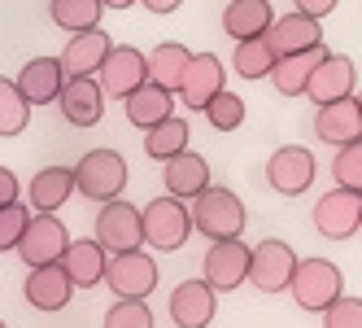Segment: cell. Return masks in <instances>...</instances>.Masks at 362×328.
I'll list each match as a JSON object with an SVG mask.
<instances>
[{
  "instance_id": "obj_1",
  "label": "cell",
  "mask_w": 362,
  "mask_h": 328,
  "mask_svg": "<svg viewBox=\"0 0 362 328\" xmlns=\"http://www.w3.org/2000/svg\"><path fill=\"white\" fill-rule=\"evenodd\" d=\"M245 223H249V210L231 188L205 184L192 197V232L210 237V241H223V237H245Z\"/></svg>"
},
{
  "instance_id": "obj_2",
  "label": "cell",
  "mask_w": 362,
  "mask_h": 328,
  "mask_svg": "<svg viewBox=\"0 0 362 328\" xmlns=\"http://www.w3.org/2000/svg\"><path fill=\"white\" fill-rule=\"evenodd\" d=\"M140 219H144V241L153 249H166V254L184 249L188 237H192V210L184 206V197H175V193L153 197L140 210Z\"/></svg>"
},
{
  "instance_id": "obj_3",
  "label": "cell",
  "mask_w": 362,
  "mask_h": 328,
  "mask_svg": "<svg viewBox=\"0 0 362 328\" xmlns=\"http://www.w3.org/2000/svg\"><path fill=\"white\" fill-rule=\"evenodd\" d=\"M288 293H293V302L301 311H310V315H323L336 298L345 293V285H341V267H336L332 259H297V267H293V281H288Z\"/></svg>"
},
{
  "instance_id": "obj_4",
  "label": "cell",
  "mask_w": 362,
  "mask_h": 328,
  "mask_svg": "<svg viewBox=\"0 0 362 328\" xmlns=\"http://www.w3.org/2000/svg\"><path fill=\"white\" fill-rule=\"evenodd\" d=\"M127 158L118 149H92V154L79 158L74 166V193H83L88 201H110V197H122L127 188Z\"/></svg>"
},
{
  "instance_id": "obj_5",
  "label": "cell",
  "mask_w": 362,
  "mask_h": 328,
  "mask_svg": "<svg viewBox=\"0 0 362 328\" xmlns=\"http://www.w3.org/2000/svg\"><path fill=\"white\" fill-rule=\"evenodd\" d=\"M66 245H70V232H66V223L57 219V210H31L27 228H22V241H18V259L27 267L62 263Z\"/></svg>"
},
{
  "instance_id": "obj_6",
  "label": "cell",
  "mask_w": 362,
  "mask_h": 328,
  "mask_svg": "<svg viewBox=\"0 0 362 328\" xmlns=\"http://www.w3.org/2000/svg\"><path fill=\"white\" fill-rule=\"evenodd\" d=\"M96 84L105 88V101L132 96L140 84H148V53H140L136 44H114L96 70Z\"/></svg>"
},
{
  "instance_id": "obj_7",
  "label": "cell",
  "mask_w": 362,
  "mask_h": 328,
  "mask_svg": "<svg viewBox=\"0 0 362 328\" xmlns=\"http://www.w3.org/2000/svg\"><path fill=\"white\" fill-rule=\"evenodd\" d=\"M105 285H110L114 298H148L158 289V263H153V254H144L140 245L118 249L105 263Z\"/></svg>"
},
{
  "instance_id": "obj_8",
  "label": "cell",
  "mask_w": 362,
  "mask_h": 328,
  "mask_svg": "<svg viewBox=\"0 0 362 328\" xmlns=\"http://www.w3.org/2000/svg\"><path fill=\"white\" fill-rule=\"evenodd\" d=\"M362 228V193L336 184L332 193H323L315 201V232L327 241H349Z\"/></svg>"
},
{
  "instance_id": "obj_9",
  "label": "cell",
  "mask_w": 362,
  "mask_h": 328,
  "mask_svg": "<svg viewBox=\"0 0 362 328\" xmlns=\"http://www.w3.org/2000/svg\"><path fill=\"white\" fill-rule=\"evenodd\" d=\"M293 267H297V249L288 241H262V245H249V285L262 289V293H284L293 281Z\"/></svg>"
},
{
  "instance_id": "obj_10",
  "label": "cell",
  "mask_w": 362,
  "mask_h": 328,
  "mask_svg": "<svg viewBox=\"0 0 362 328\" xmlns=\"http://www.w3.org/2000/svg\"><path fill=\"white\" fill-rule=\"evenodd\" d=\"M315 175H319V162H315V154H310L305 145H284V149H275V154L267 158V184L279 197L310 193Z\"/></svg>"
},
{
  "instance_id": "obj_11",
  "label": "cell",
  "mask_w": 362,
  "mask_h": 328,
  "mask_svg": "<svg viewBox=\"0 0 362 328\" xmlns=\"http://www.w3.org/2000/svg\"><path fill=\"white\" fill-rule=\"evenodd\" d=\"M96 241L105 245V254H118V249H136L144 245V219H140V206L132 201H100V215H96Z\"/></svg>"
},
{
  "instance_id": "obj_12",
  "label": "cell",
  "mask_w": 362,
  "mask_h": 328,
  "mask_svg": "<svg viewBox=\"0 0 362 328\" xmlns=\"http://www.w3.org/2000/svg\"><path fill=\"white\" fill-rule=\"evenodd\" d=\"M201 276L210 281L218 293H231L249 281V245L240 237H223V241H210L201 259Z\"/></svg>"
},
{
  "instance_id": "obj_13",
  "label": "cell",
  "mask_w": 362,
  "mask_h": 328,
  "mask_svg": "<svg viewBox=\"0 0 362 328\" xmlns=\"http://www.w3.org/2000/svg\"><path fill=\"white\" fill-rule=\"evenodd\" d=\"M218 315V289L197 276V281H179L170 289V324L179 328H205Z\"/></svg>"
},
{
  "instance_id": "obj_14",
  "label": "cell",
  "mask_w": 362,
  "mask_h": 328,
  "mask_svg": "<svg viewBox=\"0 0 362 328\" xmlns=\"http://www.w3.org/2000/svg\"><path fill=\"white\" fill-rule=\"evenodd\" d=\"M57 110L70 128H96L100 114H105V88L96 84V74H79V79H66Z\"/></svg>"
},
{
  "instance_id": "obj_15",
  "label": "cell",
  "mask_w": 362,
  "mask_h": 328,
  "mask_svg": "<svg viewBox=\"0 0 362 328\" xmlns=\"http://www.w3.org/2000/svg\"><path fill=\"white\" fill-rule=\"evenodd\" d=\"M358 88V66L345 57V53H327L315 74L305 79V96L315 101V106H327V101H341V96H354Z\"/></svg>"
},
{
  "instance_id": "obj_16",
  "label": "cell",
  "mask_w": 362,
  "mask_h": 328,
  "mask_svg": "<svg viewBox=\"0 0 362 328\" xmlns=\"http://www.w3.org/2000/svg\"><path fill=\"white\" fill-rule=\"evenodd\" d=\"M223 79H227V74H223V62L214 53H192L184 79H179V101L201 114L205 106H210V96L223 92Z\"/></svg>"
},
{
  "instance_id": "obj_17",
  "label": "cell",
  "mask_w": 362,
  "mask_h": 328,
  "mask_svg": "<svg viewBox=\"0 0 362 328\" xmlns=\"http://www.w3.org/2000/svg\"><path fill=\"white\" fill-rule=\"evenodd\" d=\"M22 293L35 311H62L70 307V293H74V281L62 263H44V267H31L27 281H22Z\"/></svg>"
},
{
  "instance_id": "obj_18",
  "label": "cell",
  "mask_w": 362,
  "mask_h": 328,
  "mask_svg": "<svg viewBox=\"0 0 362 328\" xmlns=\"http://www.w3.org/2000/svg\"><path fill=\"white\" fill-rule=\"evenodd\" d=\"M62 84H66L62 57H31V62H22V70H18V88H22V96H27L35 110L40 106H57Z\"/></svg>"
},
{
  "instance_id": "obj_19",
  "label": "cell",
  "mask_w": 362,
  "mask_h": 328,
  "mask_svg": "<svg viewBox=\"0 0 362 328\" xmlns=\"http://www.w3.org/2000/svg\"><path fill=\"white\" fill-rule=\"evenodd\" d=\"M267 44L275 48V57H284V53H301V48L323 44V27H319V18H310V13L293 9V13H279L271 27H267Z\"/></svg>"
},
{
  "instance_id": "obj_20",
  "label": "cell",
  "mask_w": 362,
  "mask_h": 328,
  "mask_svg": "<svg viewBox=\"0 0 362 328\" xmlns=\"http://www.w3.org/2000/svg\"><path fill=\"white\" fill-rule=\"evenodd\" d=\"M110 48H114V40L100 31V27L74 31V35L66 40V48H62V70H66V79H79V74H96Z\"/></svg>"
},
{
  "instance_id": "obj_21",
  "label": "cell",
  "mask_w": 362,
  "mask_h": 328,
  "mask_svg": "<svg viewBox=\"0 0 362 328\" xmlns=\"http://www.w3.org/2000/svg\"><path fill=\"white\" fill-rule=\"evenodd\" d=\"M162 184H166V193L192 201L205 184H210V162H205L201 154H192V149H179L175 158L162 162Z\"/></svg>"
},
{
  "instance_id": "obj_22",
  "label": "cell",
  "mask_w": 362,
  "mask_h": 328,
  "mask_svg": "<svg viewBox=\"0 0 362 328\" xmlns=\"http://www.w3.org/2000/svg\"><path fill=\"white\" fill-rule=\"evenodd\" d=\"M315 136H319L323 145H345V140L362 136V110H358V96H341V101H327V106H319Z\"/></svg>"
},
{
  "instance_id": "obj_23",
  "label": "cell",
  "mask_w": 362,
  "mask_h": 328,
  "mask_svg": "<svg viewBox=\"0 0 362 328\" xmlns=\"http://www.w3.org/2000/svg\"><path fill=\"white\" fill-rule=\"evenodd\" d=\"M105 245H100L96 237L88 241H70L66 245V254H62V267L70 271V281L74 289H96L100 281H105Z\"/></svg>"
},
{
  "instance_id": "obj_24",
  "label": "cell",
  "mask_w": 362,
  "mask_h": 328,
  "mask_svg": "<svg viewBox=\"0 0 362 328\" xmlns=\"http://www.w3.org/2000/svg\"><path fill=\"white\" fill-rule=\"evenodd\" d=\"M74 193V166H40L27 184V206L31 210H62Z\"/></svg>"
},
{
  "instance_id": "obj_25",
  "label": "cell",
  "mask_w": 362,
  "mask_h": 328,
  "mask_svg": "<svg viewBox=\"0 0 362 328\" xmlns=\"http://www.w3.org/2000/svg\"><path fill=\"white\" fill-rule=\"evenodd\" d=\"M327 57V48L315 44V48H301V53H284L271 70V84L279 96H305V79L315 74V66Z\"/></svg>"
},
{
  "instance_id": "obj_26",
  "label": "cell",
  "mask_w": 362,
  "mask_h": 328,
  "mask_svg": "<svg viewBox=\"0 0 362 328\" xmlns=\"http://www.w3.org/2000/svg\"><path fill=\"white\" fill-rule=\"evenodd\" d=\"M122 110H127V123L140 132H148L153 123H162L166 114H175V92L158 88V84H140L132 96H122Z\"/></svg>"
},
{
  "instance_id": "obj_27",
  "label": "cell",
  "mask_w": 362,
  "mask_h": 328,
  "mask_svg": "<svg viewBox=\"0 0 362 328\" xmlns=\"http://www.w3.org/2000/svg\"><path fill=\"white\" fill-rule=\"evenodd\" d=\"M271 22H275L271 0H227V9H223V31H227L231 40L267 35Z\"/></svg>"
},
{
  "instance_id": "obj_28",
  "label": "cell",
  "mask_w": 362,
  "mask_h": 328,
  "mask_svg": "<svg viewBox=\"0 0 362 328\" xmlns=\"http://www.w3.org/2000/svg\"><path fill=\"white\" fill-rule=\"evenodd\" d=\"M188 57H192V48L175 44V40L148 48V84H158L166 92H179V79H184V70H188Z\"/></svg>"
},
{
  "instance_id": "obj_29",
  "label": "cell",
  "mask_w": 362,
  "mask_h": 328,
  "mask_svg": "<svg viewBox=\"0 0 362 328\" xmlns=\"http://www.w3.org/2000/svg\"><path fill=\"white\" fill-rule=\"evenodd\" d=\"M275 48L267 44V35H249V40H236V53H231V70L240 79H271L275 70Z\"/></svg>"
},
{
  "instance_id": "obj_30",
  "label": "cell",
  "mask_w": 362,
  "mask_h": 328,
  "mask_svg": "<svg viewBox=\"0 0 362 328\" xmlns=\"http://www.w3.org/2000/svg\"><path fill=\"white\" fill-rule=\"evenodd\" d=\"M188 123L184 118H175V114H166L162 123H153V128L144 132V154L153 158V162H166V158H175L179 149H188Z\"/></svg>"
},
{
  "instance_id": "obj_31",
  "label": "cell",
  "mask_w": 362,
  "mask_h": 328,
  "mask_svg": "<svg viewBox=\"0 0 362 328\" xmlns=\"http://www.w3.org/2000/svg\"><path fill=\"white\" fill-rule=\"evenodd\" d=\"M100 13H105L100 0H48V18H53V27H62L66 35L100 27Z\"/></svg>"
},
{
  "instance_id": "obj_32",
  "label": "cell",
  "mask_w": 362,
  "mask_h": 328,
  "mask_svg": "<svg viewBox=\"0 0 362 328\" xmlns=\"http://www.w3.org/2000/svg\"><path fill=\"white\" fill-rule=\"evenodd\" d=\"M27 118H31V101L22 96L18 79H5V74H0V136L27 132Z\"/></svg>"
},
{
  "instance_id": "obj_33",
  "label": "cell",
  "mask_w": 362,
  "mask_h": 328,
  "mask_svg": "<svg viewBox=\"0 0 362 328\" xmlns=\"http://www.w3.org/2000/svg\"><path fill=\"white\" fill-rule=\"evenodd\" d=\"M205 118H210V128L214 132H236V128H245V96H236V92H218V96H210V106L201 110Z\"/></svg>"
},
{
  "instance_id": "obj_34",
  "label": "cell",
  "mask_w": 362,
  "mask_h": 328,
  "mask_svg": "<svg viewBox=\"0 0 362 328\" xmlns=\"http://www.w3.org/2000/svg\"><path fill=\"white\" fill-rule=\"evenodd\" d=\"M332 175H336V184H345V188H358V193H362V136H354V140H345V145H336Z\"/></svg>"
},
{
  "instance_id": "obj_35",
  "label": "cell",
  "mask_w": 362,
  "mask_h": 328,
  "mask_svg": "<svg viewBox=\"0 0 362 328\" xmlns=\"http://www.w3.org/2000/svg\"><path fill=\"white\" fill-rule=\"evenodd\" d=\"M153 311L144 307V298H118L105 311V328H148Z\"/></svg>"
},
{
  "instance_id": "obj_36",
  "label": "cell",
  "mask_w": 362,
  "mask_h": 328,
  "mask_svg": "<svg viewBox=\"0 0 362 328\" xmlns=\"http://www.w3.org/2000/svg\"><path fill=\"white\" fill-rule=\"evenodd\" d=\"M27 219H31L27 201H9V206H0V254H5V249H18Z\"/></svg>"
},
{
  "instance_id": "obj_37",
  "label": "cell",
  "mask_w": 362,
  "mask_h": 328,
  "mask_svg": "<svg viewBox=\"0 0 362 328\" xmlns=\"http://www.w3.org/2000/svg\"><path fill=\"white\" fill-rule=\"evenodd\" d=\"M323 324H327V328H362V298L341 293V298H336L332 307L323 311Z\"/></svg>"
},
{
  "instance_id": "obj_38",
  "label": "cell",
  "mask_w": 362,
  "mask_h": 328,
  "mask_svg": "<svg viewBox=\"0 0 362 328\" xmlns=\"http://www.w3.org/2000/svg\"><path fill=\"white\" fill-rule=\"evenodd\" d=\"M22 184H18V175L9 166H0V206H9V201H18Z\"/></svg>"
},
{
  "instance_id": "obj_39",
  "label": "cell",
  "mask_w": 362,
  "mask_h": 328,
  "mask_svg": "<svg viewBox=\"0 0 362 328\" xmlns=\"http://www.w3.org/2000/svg\"><path fill=\"white\" fill-rule=\"evenodd\" d=\"M293 5H297L301 13H310V18H319V22H323L336 5H341V0H293Z\"/></svg>"
},
{
  "instance_id": "obj_40",
  "label": "cell",
  "mask_w": 362,
  "mask_h": 328,
  "mask_svg": "<svg viewBox=\"0 0 362 328\" xmlns=\"http://www.w3.org/2000/svg\"><path fill=\"white\" fill-rule=\"evenodd\" d=\"M140 5H144L148 13H175L179 5H184V0H140Z\"/></svg>"
},
{
  "instance_id": "obj_41",
  "label": "cell",
  "mask_w": 362,
  "mask_h": 328,
  "mask_svg": "<svg viewBox=\"0 0 362 328\" xmlns=\"http://www.w3.org/2000/svg\"><path fill=\"white\" fill-rule=\"evenodd\" d=\"M100 5H105V9H132L136 0H100Z\"/></svg>"
},
{
  "instance_id": "obj_42",
  "label": "cell",
  "mask_w": 362,
  "mask_h": 328,
  "mask_svg": "<svg viewBox=\"0 0 362 328\" xmlns=\"http://www.w3.org/2000/svg\"><path fill=\"white\" fill-rule=\"evenodd\" d=\"M354 96H358V110H362V92H354Z\"/></svg>"
}]
</instances>
